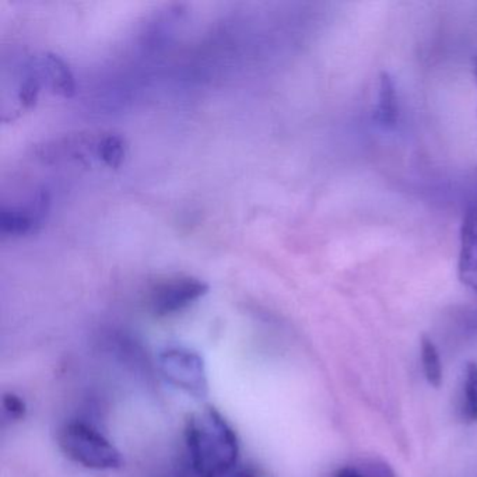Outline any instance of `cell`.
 Listing matches in <instances>:
<instances>
[{
    "label": "cell",
    "mask_w": 477,
    "mask_h": 477,
    "mask_svg": "<svg viewBox=\"0 0 477 477\" xmlns=\"http://www.w3.org/2000/svg\"><path fill=\"white\" fill-rule=\"evenodd\" d=\"M41 69H30L19 90V98L23 106H31L36 103L41 87Z\"/></svg>",
    "instance_id": "cell-12"
},
{
    "label": "cell",
    "mask_w": 477,
    "mask_h": 477,
    "mask_svg": "<svg viewBox=\"0 0 477 477\" xmlns=\"http://www.w3.org/2000/svg\"><path fill=\"white\" fill-rule=\"evenodd\" d=\"M335 477H362V474L357 471L356 466H345V468L337 471L336 476Z\"/></svg>",
    "instance_id": "cell-15"
},
{
    "label": "cell",
    "mask_w": 477,
    "mask_h": 477,
    "mask_svg": "<svg viewBox=\"0 0 477 477\" xmlns=\"http://www.w3.org/2000/svg\"><path fill=\"white\" fill-rule=\"evenodd\" d=\"M362 477H395L392 469L384 462L370 461L362 464V468H357Z\"/></svg>",
    "instance_id": "cell-14"
},
{
    "label": "cell",
    "mask_w": 477,
    "mask_h": 477,
    "mask_svg": "<svg viewBox=\"0 0 477 477\" xmlns=\"http://www.w3.org/2000/svg\"><path fill=\"white\" fill-rule=\"evenodd\" d=\"M473 74H474V81H476V84H477V56L476 58H474Z\"/></svg>",
    "instance_id": "cell-17"
},
{
    "label": "cell",
    "mask_w": 477,
    "mask_h": 477,
    "mask_svg": "<svg viewBox=\"0 0 477 477\" xmlns=\"http://www.w3.org/2000/svg\"><path fill=\"white\" fill-rule=\"evenodd\" d=\"M59 447L76 464L93 471H113L124 464L121 452L103 432L86 422H69L58 434Z\"/></svg>",
    "instance_id": "cell-2"
},
{
    "label": "cell",
    "mask_w": 477,
    "mask_h": 477,
    "mask_svg": "<svg viewBox=\"0 0 477 477\" xmlns=\"http://www.w3.org/2000/svg\"><path fill=\"white\" fill-rule=\"evenodd\" d=\"M399 119L396 87L388 72L379 74V98L374 109V121L385 129L395 128Z\"/></svg>",
    "instance_id": "cell-7"
},
{
    "label": "cell",
    "mask_w": 477,
    "mask_h": 477,
    "mask_svg": "<svg viewBox=\"0 0 477 477\" xmlns=\"http://www.w3.org/2000/svg\"><path fill=\"white\" fill-rule=\"evenodd\" d=\"M186 455L195 477H227L240 459V439L226 417L205 407L186 420Z\"/></svg>",
    "instance_id": "cell-1"
},
{
    "label": "cell",
    "mask_w": 477,
    "mask_h": 477,
    "mask_svg": "<svg viewBox=\"0 0 477 477\" xmlns=\"http://www.w3.org/2000/svg\"><path fill=\"white\" fill-rule=\"evenodd\" d=\"M420 357H422L424 377H426L430 387H441L442 381H444L441 356H439L436 343L432 342L431 337L427 336V335L420 337Z\"/></svg>",
    "instance_id": "cell-9"
},
{
    "label": "cell",
    "mask_w": 477,
    "mask_h": 477,
    "mask_svg": "<svg viewBox=\"0 0 477 477\" xmlns=\"http://www.w3.org/2000/svg\"><path fill=\"white\" fill-rule=\"evenodd\" d=\"M126 146L124 138L109 135L98 143V156L111 168H118L125 158Z\"/></svg>",
    "instance_id": "cell-11"
},
{
    "label": "cell",
    "mask_w": 477,
    "mask_h": 477,
    "mask_svg": "<svg viewBox=\"0 0 477 477\" xmlns=\"http://www.w3.org/2000/svg\"><path fill=\"white\" fill-rule=\"evenodd\" d=\"M48 206V198L44 193L37 196L34 205L27 208H4L0 212V233L4 237H21L31 233L39 225L42 215Z\"/></svg>",
    "instance_id": "cell-6"
},
{
    "label": "cell",
    "mask_w": 477,
    "mask_h": 477,
    "mask_svg": "<svg viewBox=\"0 0 477 477\" xmlns=\"http://www.w3.org/2000/svg\"><path fill=\"white\" fill-rule=\"evenodd\" d=\"M237 477H258L257 474L250 473V472H243V473H238Z\"/></svg>",
    "instance_id": "cell-16"
},
{
    "label": "cell",
    "mask_w": 477,
    "mask_h": 477,
    "mask_svg": "<svg viewBox=\"0 0 477 477\" xmlns=\"http://www.w3.org/2000/svg\"><path fill=\"white\" fill-rule=\"evenodd\" d=\"M208 292L209 285L203 280L191 276L174 277L151 290L149 307L156 317H168L190 307Z\"/></svg>",
    "instance_id": "cell-4"
},
{
    "label": "cell",
    "mask_w": 477,
    "mask_h": 477,
    "mask_svg": "<svg viewBox=\"0 0 477 477\" xmlns=\"http://www.w3.org/2000/svg\"><path fill=\"white\" fill-rule=\"evenodd\" d=\"M158 369L164 379L173 387L195 397L209 395V379L203 357L185 346H168L158 354Z\"/></svg>",
    "instance_id": "cell-3"
},
{
    "label": "cell",
    "mask_w": 477,
    "mask_h": 477,
    "mask_svg": "<svg viewBox=\"0 0 477 477\" xmlns=\"http://www.w3.org/2000/svg\"><path fill=\"white\" fill-rule=\"evenodd\" d=\"M458 279L477 294V205L464 210L459 231Z\"/></svg>",
    "instance_id": "cell-5"
},
{
    "label": "cell",
    "mask_w": 477,
    "mask_h": 477,
    "mask_svg": "<svg viewBox=\"0 0 477 477\" xmlns=\"http://www.w3.org/2000/svg\"><path fill=\"white\" fill-rule=\"evenodd\" d=\"M461 417L464 423H477V364L468 362L464 367L462 384Z\"/></svg>",
    "instance_id": "cell-10"
},
{
    "label": "cell",
    "mask_w": 477,
    "mask_h": 477,
    "mask_svg": "<svg viewBox=\"0 0 477 477\" xmlns=\"http://www.w3.org/2000/svg\"><path fill=\"white\" fill-rule=\"evenodd\" d=\"M42 76L48 77L49 84L55 93L64 97H72L76 90L74 86V77L72 74L68 64H64L58 55H44L41 64H39Z\"/></svg>",
    "instance_id": "cell-8"
},
{
    "label": "cell",
    "mask_w": 477,
    "mask_h": 477,
    "mask_svg": "<svg viewBox=\"0 0 477 477\" xmlns=\"http://www.w3.org/2000/svg\"><path fill=\"white\" fill-rule=\"evenodd\" d=\"M27 406L26 402L13 394V392H7L4 395V416L9 422H20L26 417Z\"/></svg>",
    "instance_id": "cell-13"
}]
</instances>
